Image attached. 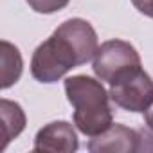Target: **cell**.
Returning <instances> with one entry per match:
<instances>
[{
	"label": "cell",
	"instance_id": "7a4b0ae2",
	"mask_svg": "<svg viewBox=\"0 0 153 153\" xmlns=\"http://www.w3.org/2000/svg\"><path fill=\"white\" fill-rule=\"evenodd\" d=\"M65 94L74 106V124L83 135L96 137L114 124L110 92H106L99 78L94 79L83 74L67 78Z\"/></svg>",
	"mask_w": 153,
	"mask_h": 153
},
{
	"label": "cell",
	"instance_id": "3957f363",
	"mask_svg": "<svg viewBox=\"0 0 153 153\" xmlns=\"http://www.w3.org/2000/svg\"><path fill=\"white\" fill-rule=\"evenodd\" d=\"M140 67V56L137 49L124 40L103 42L94 56L92 68L101 81L114 83L130 70Z\"/></svg>",
	"mask_w": 153,
	"mask_h": 153
},
{
	"label": "cell",
	"instance_id": "8fae6325",
	"mask_svg": "<svg viewBox=\"0 0 153 153\" xmlns=\"http://www.w3.org/2000/svg\"><path fill=\"white\" fill-rule=\"evenodd\" d=\"M144 123H146L148 131H151V133H153V103H151V105H149V108L144 112Z\"/></svg>",
	"mask_w": 153,
	"mask_h": 153
},
{
	"label": "cell",
	"instance_id": "9c48e42d",
	"mask_svg": "<svg viewBox=\"0 0 153 153\" xmlns=\"http://www.w3.org/2000/svg\"><path fill=\"white\" fill-rule=\"evenodd\" d=\"M29 7L40 15H51L56 11H61L63 7L68 6L70 0H25Z\"/></svg>",
	"mask_w": 153,
	"mask_h": 153
},
{
	"label": "cell",
	"instance_id": "277c9868",
	"mask_svg": "<svg viewBox=\"0 0 153 153\" xmlns=\"http://www.w3.org/2000/svg\"><path fill=\"white\" fill-rule=\"evenodd\" d=\"M110 99L123 110L144 114L153 103V79L142 68H135L110 83Z\"/></svg>",
	"mask_w": 153,
	"mask_h": 153
},
{
	"label": "cell",
	"instance_id": "8992f818",
	"mask_svg": "<svg viewBox=\"0 0 153 153\" xmlns=\"http://www.w3.org/2000/svg\"><path fill=\"white\" fill-rule=\"evenodd\" d=\"M79 146L76 130L67 121H54L38 130L34 137L33 151H52V153H72Z\"/></svg>",
	"mask_w": 153,
	"mask_h": 153
},
{
	"label": "cell",
	"instance_id": "ba28073f",
	"mask_svg": "<svg viewBox=\"0 0 153 153\" xmlns=\"http://www.w3.org/2000/svg\"><path fill=\"white\" fill-rule=\"evenodd\" d=\"M0 52H2V83H0V87L6 90L20 79L24 70V59L18 47H15L7 40H2Z\"/></svg>",
	"mask_w": 153,
	"mask_h": 153
},
{
	"label": "cell",
	"instance_id": "52a82bcc",
	"mask_svg": "<svg viewBox=\"0 0 153 153\" xmlns=\"http://www.w3.org/2000/svg\"><path fill=\"white\" fill-rule=\"evenodd\" d=\"M0 117H2V149L16 139L25 128V114L22 106L15 101H0Z\"/></svg>",
	"mask_w": 153,
	"mask_h": 153
},
{
	"label": "cell",
	"instance_id": "5b68a950",
	"mask_svg": "<svg viewBox=\"0 0 153 153\" xmlns=\"http://www.w3.org/2000/svg\"><path fill=\"white\" fill-rule=\"evenodd\" d=\"M140 149H142V133L124 124H112L106 131L90 137L88 142V151L92 153H101V151L133 153Z\"/></svg>",
	"mask_w": 153,
	"mask_h": 153
},
{
	"label": "cell",
	"instance_id": "30bf717a",
	"mask_svg": "<svg viewBox=\"0 0 153 153\" xmlns=\"http://www.w3.org/2000/svg\"><path fill=\"white\" fill-rule=\"evenodd\" d=\"M131 4L135 6V9L139 13L153 18V0H131Z\"/></svg>",
	"mask_w": 153,
	"mask_h": 153
},
{
	"label": "cell",
	"instance_id": "6da1fadb",
	"mask_svg": "<svg viewBox=\"0 0 153 153\" xmlns=\"http://www.w3.org/2000/svg\"><path fill=\"white\" fill-rule=\"evenodd\" d=\"M97 49V33L87 20H65L33 52L31 74L40 83H56L72 68L94 59Z\"/></svg>",
	"mask_w": 153,
	"mask_h": 153
}]
</instances>
